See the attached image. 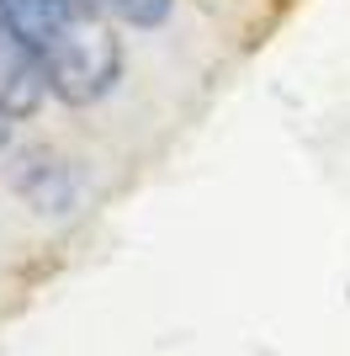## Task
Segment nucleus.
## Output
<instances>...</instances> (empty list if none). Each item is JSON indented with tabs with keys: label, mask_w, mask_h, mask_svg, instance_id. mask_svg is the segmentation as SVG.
<instances>
[{
	"label": "nucleus",
	"mask_w": 350,
	"mask_h": 356,
	"mask_svg": "<svg viewBox=\"0 0 350 356\" xmlns=\"http://www.w3.org/2000/svg\"><path fill=\"white\" fill-rule=\"evenodd\" d=\"M0 11L11 16L22 48L58 102L90 106L117 86L122 48L96 0H0Z\"/></svg>",
	"instance_id": "nucleus-1"
},
{
	"label": "nucleus",
	"mask_w": 350,
	"mask_h": 356,
	"mask_svg": "<svg viewBox=\"0 0 350 356\" xmlns=\"http://www.w3.org/2000/svg\"><path fill=\"white\" fill-rule=\"evenodd\" d=\"M112 22H128V27H160L170 16V0H96Z\"/></svg>",
	"instance_id": "nucleus-3"
},
{
	"label": "nucleus",
	"mask_w": 350,
	"mask_h": 356,
	"mask_svg": "<svg viewBox=\"0 0 350 356\" xmlns=\"http://www.w3.org/2000/svg\"><path fill=\"white\" fill-rule=\"evenodd\" d=\"M0 144H6V118H0Z\"/></svg>",
	"instance_id": "nucleus-4"
},
{
	"label": "nucleus",
	"mask_w": 350,
	"mask_h": 356,
	"mask_svg": "<svg viewBox=\"0 0 350 356\" xmlns=\"http://www.w3.org/2000/svg\"><path fill=\"white\" fill-rule=\"evenodd\" d=\"M43 96H48L43 74L32 64V54L22 48L11 16L0 11V118H27V112L43 106Z\"/></svg>",
	"instance_id": "nucleus-2"
}]
</instances>
